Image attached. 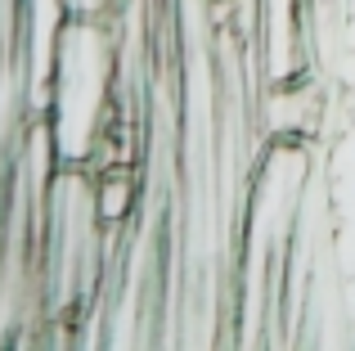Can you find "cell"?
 Listing matches in <instances>:
<instances>
[{"instance_id":"cell-1","label":"cell","mask_w":355,"mask_h":351,"mask_svg":"<svg viewBox=\"0 0 355 351\" xmlns=\"http://www.w3.org/2000/svg\"><path fill=\"white\" fill-rule=\"evenodd\" d=\"M135 207V167L130 162H117V167L99 171L95 180V216L104 230H117L121 221Z\"/></svg>"}]
</instances>
